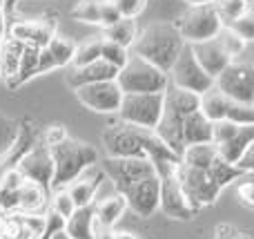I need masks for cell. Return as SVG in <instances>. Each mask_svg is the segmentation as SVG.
<instances>
[{
	"label": "cell",
	"mask_w": 254,
	"mask_h": 239,
	"mask_svg": "<svg viewBox=\"0 0 254 239\" xmlns=\"http://www.w3.org/2000/svg\"><path fill=\"white\" fill-rule=\"evenodd\" d=\"M103 143H105L107 157H114V159H147L154 163V168L181 161V157L170 150L154 130L136 128L123 121L103 132Z\"/></svg>",
	"instance_id": "obj_1"
},
{
	"label": "cell",
	"mask_w": 254,
	"mask_h": 239,
	"mask_svg": "<svg viewBox=\"0 0 254 239\" xmlns=\"http://www.w3.org/2000/svg\"><path fill=\"white\" fill-rule=\"evenodd\" d=\"M185 45L188 43L183 40L176 25H172V22H154V25L145 27L138 34L134 47H131V54L145 58L147 63H152L158 70L170 74Z\"/></svg>",
	"instance_id": "obj_2"
},
{
	"label": "cell",
	"mask_w": 254,
	"mask_h": 239,
	"mask_svg": "<svg viewBox=\"0 0 254 239\" xmlns=\"http://www.w3.org/2000/svg\"><path fill=\"white\" fill-rule=\"evenodd\" d=\"M196 110H201V96H196V94H192V92H185V89H179V87H174V85L167 87L163 119L154 132L179 157H183V152H185L183 121Z\"/></svg>",
	"instance_id": "obj_3"
},
{
	"label": "cell",
	"mask_w": 254,
	"mask_h": 239,
	"mask_svg": "<svg viewBox=\"0 0 254 239\" xmlns=\"http://www.w3.org/2000/svg\"><path fill=\"white\" fill-rule=\"evenodd\" d=\"M54 157V183L52 192L67 190L85 170L98 163V150L78 139H63L61 143L49 148Z\"/></svg>",
	"instance_id": "obj_4"
},
{
	"label": "cell",
	"mask_w": 254,
	"mask_h": 239,
	"mask_svg": "<svg viewBox=\"0 0 254 239\" xmlns=\"http://www.w3.org/2000/svg\"><path fill=\"white\" fill-rule=\"evenodd\" d=\"M116 83L123 94H165L170 87V74L131 54L129 63L119 72Z\"/></svg>",
	"instance_id": "obj_5"
},
{
	"label": "cell",
	"mask_w": 254,
	"mask_h": 239,
	"mask_svg": "<svg viewBox=\"0 0 254 239\" xmlns=\"http://www.w3.org/2000/svg\"><path fill=\"white\" fill-rule=\"evenodd\" d=\"M181 163V161H179ZM179 163H163L156 168L161 177V213L170 219L188 222L198 215V208L190 204L188 195L183 192V186L179 181Z\"/></svg>",
	"instance_id": "obj_6"
},
{
	"label": "cell",
	"mask_w": 254,
	"mask_h": 239,
	"mask_svg": "<svg viewBox=\"0 0 254 239\" xmlns=\"http://www.w3.org/2000/svg\"><path fill=\"white\" fill-rule=\"evenodd\" d=\"M176 27H179L185 43L196 45L216 38L221 34V29H223V22H221L214 4H190L181 13Z\"/></svg>",
	"instance_id": "obj_7"
},
{
	"label": "cell",
	"mask_w": 254,
	"mask_h": 239,
	"mask_svg": "<svg viewBox=\"0 0 254 239\" xmlns=\"http://www.w3.org/2000/svg\"><path fill=\"white\" fill-rule=\"evenodd\" d=\"M165 94H125L119 119L145 130H156L163 119Z\"/></svg>",
	"instance_id": "obj_8"
},
{
	"label": "cell",
	"mask_w": 254,
	"mask_h": 239,
	"mask_svg": "<svg viewBox=\"0 0 254 239\" xmlns=\"http://www.w3.org/2000/svg\"><path fill=\"white\" fill-rule=\"evenodd\" d=\"M170 85L185 89V92H192L196 96H203L205 92H210L214 87V79L196 61L192 45H185L181 56L176 58L174 67L170 72Z\"/></svg>",
	"instance_id": "obj_9"
},
{
	"label": "cell",
	"mask_w": 254,
	"mask_h": 239,
	"mask_svg": "<svg viewBox=\"0 0 254 239\" xmlns=\"http://www.w3.org/2000/svg\"><path fill=\"white\" fill-rule=\"evenodd\" d=\"M179 181L183 186V192L188 195L190 204L198 210L205 208V206H212L219 199L221 190H223V186L216 181L210 170L190 168L183 161L179 163Z\"/></svg>",
	"instance_id": "obj_10"
},
{
	"label": "cell",
	"mask_w": 254,
	"mask_h": 239,
	"mask_svg": "<svg viewBox=\"0 0 254 239\" xmlns=\"http://www.w3.org/2000/svg\"><path fill=\"white\" fill-rule=\"evenodd\" d=\"M201 112L212 123L230 121V123L237 125H254V105L232 101L225 94H221L216 87H212L210 92L201 96Z\"/></svg>",
	"instance_id": "obj_11"
},
{
	"label": "cell",
	"mask_w": 254,
	"mask_h": 239,
	"mask_svg": "<svg viewBox=\"0 0 254 239\" xmlns=\"http://www.w3.org/2000/svg\"><path fill=\"white\" fill-rule=\"evenodd\" d=\"M214 87L232 101L254 105V63L232 61L214 80Z\"/></svg>",
	"instance_id": "obj_12"
},
{
	"label": "cell",
	"mask_w": 254,
	"mask_h": 239,
	"mask_svg": "<svg viewBox=\"0 0 254 239\" xmlns=\"http://www.w3.org/2000/svg\"><path fill=\"white\" fill-rule=\"evenodd\" d=\"M74 92H76V98L87 110L96 112V114H119L121 105H123V96H125L116 80L92 83V85L74 89Z\"/></svg>",
	"instance_id": "obj_13"
},
{
	"label": "cell",
	"mask_w": 254,
	"mask_h": 239,
	"mask_svg": "<svg viewBox=\"0 0 254 239\" xmlns=\"http://www.w3.org/2000/svg\"><path fill=\"white\" fill-rule=\"evenodd\" d=\"M127 208L136 213L138 217H152L161 208V177L158 172H152L147 177L138 179L123 192Z\"/></svg>",
	"instance_id": "obj_14"
},
{
	"label": "cell",
	"mask_w": 254,
	"mask_h": 239,
	"mask_svg": "<svg viewBox=\"0 0 254 239\" xmlns=\"http://www.w3.org/2000/svg\"><path fill=\"white\" fill-rule=\"evenodd\" d=\"M20 174L27 179V181L40 186L45 192H52V183H54V157L52 150L45 141L36 143L29 152L25 155V159L18 165Z\"/></svg>",
	"instance_id": "obj_15"
},
{
	"label": "cell",
	"mask_w": 254,
	"mask_h": 239,
	"mask_svg": "<svg viewBox=\"0 0 254 239\" xmlns=\"http://www.w3.org/2000/svg\"><path fill=\"white\" fill-rule=\"evenodd\" d=\"M40 141H43V130L36 128V123L31 119L20 121L16 141H13L11 148L0 157V179H2L4 174H9L11 170H18V165H20V161L25 159V155Z\"/></svg>",
	"instance_id": "obj_16"
},
{
	"label": "cell",
	"mask_w": 254,
	"mask_h": 239,
	"mask_svg": "<svg viewBox=\"0 0 254 239\" xmlns=\"http://www.w3.org/2000/svg\"><path fill=\"white\" fill-rule=\"evenodd\" d=\"M9 38H16L31 47H47L56 36V22L52 20H13L9 22Z\"/></svg>",
	"instance_id": "obj_17"
},
{
	"label": "cell",
	"mask_w": 254,
	"mask_h": 239,
	"mask_svg": "<svg viewBox=\"0 0 254 239\" xmlns=\"http://www.w3.org/2000/svg\"><path fill=\"white\" fill-rule=\"evenodd\" d=\"M192 49H194V56H196V61L201 63V67L214 80L219 79V76L225 72V67H228L230 63L234 61V58L230 56L228 52H225L223 45L219 43V38L205 40V43H196V45H192Z\"/></svg>",
	"instance_id": "obj_18"
},
{
	"label": "cell",
	"mask_w": 254,
	"mask_h": 239,
	"mask_svg": "<svg viewBox=\"0 0 254 239\" xmlns=\"http://www.w3.org/2000/svg\"><path fill=\"white\" fill-rule=\"evenodd\" d=\"M103 177H107V174L103 172V168L92 165V168L85 170V172L67 188V192H69V197L74 199L76 208H85V206L96 204V192H98V188H101Z\"/></svg>",
	"instance_id": "obj_19"
},
{
	"label": "cell",
	"mask_w": 254,
	"mask_h": 239,
	"mask_svg": "<svg viewBox=\"0 0 254 239\" xmlns=\"http://www.w3.org/2000/svg\"><path fill=\"white\" fill-rule=\"evenodd\" d=\"M119 72L114 65L101 61L92 63V65H85V67H71L69 74H67V85L71 89H78L85 87V85H92V83H103V80H116L119 79Z\"/></svg>",
	"instance_id": "obj_20"
},
{
	"label": "cell",
	"mask_w": 254,
	"mask_h": 239,
	"mask_svg": "<svg viewBox=\"0 0 254 239\" xmlns=\"http://www.w3.org/2000/svg\"><path fill=\"white\" fill-rule=\"evenodd\" d=\"M76 47H78V45H76L74 40L63 38V36L56 34L47 47L40 49V74L52 72V70H56V67L71 65L74 54H76Z\"/></svg>",
	"instance_id": "obj_21"
},
{
	"label": "cell",
	"mask_w": 254,
	"mask_h": 239,
	"mask_svg": "<svg viewBox=\"0 0 254 239\" xmlns=\"http://www.w3.org/2000/svg\"><path fill=\"white\" fill-rule=\"evenodd\" d=\"M183 139H185V150H188L190 146L212 143V139H214V123H212L201 110L192 112V114L183 121Z\"/></svg>",
	"instance_id": "obj_22"
},
{
	"label": "cell",
	"mask_w": 254,
	"mask_h": 239,
	"mask_svg": "<svg viewBox=\"0 0 254 239\" xmlns=\"http://www.w3.org/2000/svg\"><path fill=\"white\" fill-rule=\"evenodd\" d=\"M127 208V201L123 195H112L103 201H96L94 204V213H96V226L101 231H112V228L119 224V219L123 217Z\"/></svg>",
	"instance_id": "obj_23"
},
{
	"label": "cell",
	"mask_w": 254,
	"mask_h": 239,
	"mask_svg": "<svg viewBox=\"0 0 254 239\" xmlns=\"http://www.w3.org/2000/svg\"><path fill=\"white\" fill-rule=\"evenodd\" d=\"M67 235L71 239H96V213H94V206H85L78 208L69 219H67L65 226Z\"/></svg>",
	"instance_id": "obj_24"
},
{
	"label": "cell",
	"mask_w": 254,
	"mask_h": 239,
	"mask_svg": "<svg viewBox=\"0 0 254 239\" xmlns=\"http://www.w3.org/2000/svg\"><path fill=\"white\" fill-rule=\"evenodd\" d=\"M254 143V125H241L239 134L234 139H230L228 143H221L219 148V155L223 157L228 163L232 165H239V161L246 157V152L252 148Z\"/></svg>",
	"instance_id": "obj_25"
},
{
	"label": "cell",
	"mask_w": 254,
	"mask_h": 239,
	"mask_svg": "<svg viewBox=\"0 0 254 239\" xmlns=\"http://www.w3.org/2000/svg\"><path fill=\"white\" fill-rule=\"evenodd\" d=\"M25 47H27L25 43H20V40H16V38H9V36L2 40V45H0V72H2V76L7 79V85L16 79Z\"/></svg>",
	"instance_id": "obj_26"
},
{
	"label": "cell",
	"mask_w": 254,
	"mask_h": 239,
	"mask_svg": "<svg viewBox=\"0 0 254 239\" xmlns=\"http://www.w3.org/2000/svg\"><path fill=\"white\" fill-rule=\"evenodd\" d=\"M45 199H47V192L43 188L31 181H25L16 197V213L40 215V210L45 208Z\"/></svg>",
	"instance_id": "obj_27"
},
{
	"label": "cell",
	"mask_w": 254,
	"mask_h": 239,
	"mask_svg": "<svg viewBox=\"0 0 254 239\" xmlns=\"http://www.w3.org/2000/svg\"><path fill=\"white\" fill-rule=\"evenodd\" d=\"M219 159V148L214 143H201V146H190L188 150L183 152L181 161L190 168L196 170H210L214 165V161Z\"/></svg>",
	"instance_id": "obj_28"
},
{
	"label": "cell",
	"mask_w": 254,
	"mask_h": 239,
	"mask_svg": "<svg viewBox=\"0 0 254 239\" xmlns=\"http://www.w3.org/2000/svg\"><path fill=\"white\" fill-rule=\"evenodd\" d=\"M138 34L140 31H138V27H136V18H121L116 25L107 27L103 38L112 40V43L121 45V47H125V49H129L131 52V47H134Z\"/></svg>",
	"instance_id": "obj_29"
},
{
	"label": "cell",
	"mask_w": 254,
	"mask_h": 239,
	"mask_svg": "<svg viewBox=\"0 0 254 239\" xmlns=\"http://www.w3.org/2000/svg\"><path fill=\"white\" fill-rule=\"evenodd\" d=\"M38 74H40V49L27 45L25 52H22V58H20L18 74H16V79L9 83V87L11 89L20 87L22 83H27L29 79H34V76H38Z\"/></svg>",
	"instance_id": "obj_30"
},
{
	"label": "cell",
	"mask_w": 254,
	"mask_h": 239,
	"mask_svg": "<svg viewBox=\"0 0 254 239\" xmlns=\"http://www.w3.org/2000/svg\"><path fill=\"white\" fill-rule=\"evenodd\" d=\"M212 4H214V9H216V13H219L223 27H230L234 20H239V18L248 11L250 0H214Z\"/></svg>",
	"instance_id": "obj_31"
},
{
	"label": "cell",
	"mask_w": 254,
	"mask_h": 239,
	"mask_svg": "<svg viewBox=\"0 0 254 239\" xmlns=\"http://www.w3.org/2000/svg\"><path fill=\"white\" fill-rule=\"evenodd\" d=\"M101 49H103V38H94L78 45L74 54V61H71V67H85L101 61Z\"/></svg>",
	"instance_id": "obj_32"
},
{
	"label": "cell",
	"mask_w": 254,
	"mask_h": 239,
	"mask_svg": "<svg viewBox=\"0 0 254 239\" xmlns=\"http://www.w3.org/2000/svg\"><path fill=\"white\" fill-rule=\"evenodd\" d=\"M101 58H103L105 63H110V65H114L116 70H123L127 63H129L131 52H129V49H125V47H121V45L112 43V40H105V38H103Z\"/></svg>",
	"instance_id": "obj_33"
},
{
	"label": "cell",
	"mask_w": 254,
	"mask_h": 239,
	"mask_svg": "<svg viewBox=\"0 0 254 239\" xmlns=\"http://www.w3.org/2000/svg\"><path fill=\"white\" fill-rule=\"evenodd\" d=\"M101 2L103 0H80L74 7L71 16L80 22H92V25H101Z\"/></svg>",
	"instance_id": "obj_34"
},
{
	"label": "cell",
	"mask_w": 254,
	"mask_h": 239,
	"mask_svg": "<svg viewBox=\"0 0 254 239\" xmlns=\"http://www.w3.org/2000/svg\"><path fill=\"white\" fill-rule=\"evenodd\" d=\"M49 210H54L56 215H61L63 219H69L78 208H76L74 199L69 197V192H67V190H58V192H54L52 208H49Z\"/></svg>",
	"instance_id": "obj_35"
},
{
	"label": "cell",
	"mask_w": 254,
	"mask_h": 239,
	"mask_svg": "<svg viewBox=\"0 0 254 239\" xmlns=\"http://www.w3.org/2000/svg\"><path fill=\"white\" fill-rule=\"evenodd\" d=\"M230 29H232L239 38L246 40V43H252L254 40V9H248L239 20H234L232 25H230Z\"/></svg>",
	"instance_id": "obj_36"
},
{
	"label": "cell",
	"mask_w": 254,
	"mask_h": 239,
	"mask_svg": "<svg viewBox=\"0 0 254 239\" xmlns=\"http://www.w3.org/2000/svg\"><path fill=\"white\" fill-rule=\"evenodd\" d=\"M216 38H219V43L223 45L225 52H228L232 58H237L239 54H241L243 49H246V40L239 38V36L234 34V31L230 29V27H223V29H221V34L216 36Z\"/></svg>",
	"instance_id": "obj_37"
},
{
	"label": "cell",
	"mask_w": 254,
	"mask_h": 239,
	"mask_svg": "<svg viewBox=\"0 0 254 239\" xmlns=\"http://www.w3.org/2000/svg\"><path fill=\"white\" fill-rule=\"evenodd\" d=\"M18 125L16 121L7 119V116L0 114V157L11 148V143L16 141V134H18Z\"/></svg>",
	"instance_id": "obj_38"
},
{
	"label": "cell",
	"mask_w": 254,
	"mask_h": 239,
	"mask_svg": "<svg viewBox=\"0 0 254 239\" xmlns=\"http://www.w3.org/2000/svg\"><path fill=\"white\" fill-rule=\"evenodd\" d=\"M237 197L246 208L254 210V174H243V177L239 179Z\"/></svg>",
	"instance_id": "obj_39"
},
{
	"label": "cell",
	"mask_w": 254,
	"mask_h": 239,
	"mask_svg": "<svg viewBox=\"0 0 254 239\" xmlns=\"http://www.w3.org/2000/svg\"><path fill=\"white\" fill-rule=\"evenodd\" d=\"M239 130H241V125L230 123V121H219V123H214V139H212V143H214V146L228 143L230 139L237 137Z\"/></svg>",
	"instance_id": "obj_40"
},
{
	"label": "cell",
	"mask_w": 254,
	"mask_h": 239,
	"mask_svg": "<svg viewBox=\"0 0 254 239\" xmlns=\"http://www.w3.org/2000/svg\"><path fill=\"white\" fill-rule=\"evenodd\" d=\"M45 217H47V224H45V231H43V237H40V239H52L54 235H56V233L65 231L67 219H63L61 215H56L54 210H49Z\"/></svg>",
	"instance_id": "obj_41"
},
{
	"label": "cell",
	"mask_w": 254,
	"mask_h": 239,
	"mask_svg": "<svg viewBox=\"0 0 254 239\" xmlns=\"http://www.w3.org/2000/svg\"><path fill=\"white\" fill-rule=\"evenodd\" d=\"M119 7L123 18H136L145 9V0H110Z\"/></svg>",
	"instance_id": "obj_42"
},
{
	"label": "cell",
	"mask_w": 254,
	"mask_h": 239,
	"mask_svg": "<svg viewBox=\"0 0 254 239\" xmlns=\"http://www.w3.org/2000/svg\"><path fill=\"white\" fill-rule=\"evenodd\" d=\"M121 18H123V16H121L119 7H116L114 2H110V0H103V2H101V25L107 29V27L116 25Z\"/></svg>",
	"instance_id": "obj_43"
},
{
	"label": "cell",
	"mask_w": 254,
	"mask_h": 239,
	"mask_svg": "<svg viewBox=\"0 0 254 239\" xmlns=\"http://www.w3.org/2000/svg\"><path fill=\"white\" fill-rule=\"evenodd\" d=\"M63 139H67V132L63 130V125H49V128L43 130V141L47 143L49 148L56 146V143H61Z\"/></svg>",
	"instance_id": "obj_44"
},
{
	"label": "cell",
	"mask_w": 254,
	"mask_h": 239,
	"mask_svg": "<svg viewBox=\"0 0 254 239\" xmlns=\"http://www.w3.org/2000/svg\"><path fill=\"white\" fill-rule=\"evenodd\" d=\"M214 239H250V237L243 231H239V228L230 226V224H221V226H216Z\"/></svg>",
	"instance_id": "obj_45"
},
{
	"label": "cell",
	"mask_w": 254,
	"mask_h": 239,
	"mask_svg": "<svg viewBox=\"0 0 254 239\" xmlns=\"http://www.w3.org/2000/svg\"><path fill=\"white\" fill-rule=\"evenodd\" d=\"M239 168H241L246 174H254V143H252L250 150L246 152V157L239 161Z\"/></svg>",
	"instance_id": "obj_46"
},
{
	"label": "cell",
	"mask_w": 254,
	"mask_h": 239,
	"mask_svg": "<svg viewBox=\"0 0 254 239\" xmlns=\"http://www.w3.org/2000/svg\"><path fill=\"white\" fill-rule=\"evenodd\" d=\"M7 31H9V20H7V16H4V9L0 7V43L7 38Z\"/></svg>",
	"instance_id": "obj_47"
},
{
	"label": "cell",
	"mask_w": 254,
	"mask_h": 239,
	"mask_svg": "<svg viewBox=\"0 0 254 239\" xmlns=\"http://www.w3.org/2000/svg\"><path fill=\"white\" fill-rule=\"evenodd\" d=\"M114 237L116 239H140L136 233H131V231H119V233H114Z\"/></svg>",
	"instance_id": "obj_48"
},
{
	"label": "cell",
	"mask_w": 254,
	"mask_h": 239,
	"mask_svg": "<svg viewBox=\"0 0 254 239\" xmlns=\"http://www.w3.org/2000/svg\"><path fill=\"white\" fill-rule=\"evenodd\" d=\"M96 239H116V237H114V233H112V231H101V228H98V231H96Z\"/></svg>",
	"instance_id": "obj_49"
},
{
	"label": "cell",
	"mask_w": 254,
	"mask_h": 239,
	"mask_svg": "<svg viewBox=\"0 0 254 239\" xmlns=\"http://www.w3.org/2000/svg\"><path fill=\"white\" fill-rule=\"evenodd\" d=\"M214 0H188V4H212Z\"/></svg>",
	"instance_id": "obj_50"
},
{
	"label": "cell",
	"mask_w": 254,
	"mask_h": 239,
	"mask_svg": "<svg viewBox=\"0 0 254 239\" xmlns=\"http://www.w3.org/2000/svg\"><path fill=\"white\" fill-rule=\"evenodd\" d=\"M52 239H71L69 235H67V231H61V233H56Z\"/></svg>",
	"instance_id": "obj_51"
},
{
	"label": "cell",
	"mask_w": 254,
	"mask_h": 239,
	"mask_svg": "<svg viewBox=\"0 0 254 239\" xmlns=\"http://www.w3.org/2000/svg\"><path fill=\"white\" fill-rule=\"evenodd\" d=\"M4 237V217H0V239Z\"/></svg>",
	"instance_id": "obj_52"
},
{
	"label": "cell",
	"mask_w": 254,
	"mask_h": 239,
	"mask_svg": "<svg viewBox=\"0 0 254 239\" xmlns=\"http://www.w3.org/2000/svg\"><path fill=\"white\" fill-rule=\"evenodd\" d=\"M2 239H11V237H2Z\"/></svg>",
	"instance_id": "obj_53"
},
{
	"label": "cell",
	"mask_w": 254,
	"mask_h": 239,
	"mask_svg": "<svg viewBox=\"0 0 254 239\" xmlns=\"http://www.w3.org/2000/svg\"><path fill=\"white\" fill-rule=\"evenodd\" d=\"M0 7H2V0H0Z\"/></svg>",
	"instance_id": "obj_54"
},
{
	"label": "cell",
	"mask_w": 254,
	"mask_h": 239,
	"mask_svg": "<svg viewBox=\"0 0 254 239\" xmlns=\"http://www.w3.org/2000/svg\"><path fill=\"white\" fill-rule=\"evenodd\" d=\"M0 74H2V72H0Z\"/></svg>",
	"instance_id": "obj_55"
},
{
	"label": "cell",
	"mask_w": 254,
	"mask_h": 239,
	"mask_svg": "<svg viewBox=\"0 0 254 239\" xmlns=\"http://www.w3.org/2000/svg\"><path fill=\"white\" fill-rule=\"evenodd\" d=\"M0 45H2V43H0Z\"/></svg>",
	"instance_id": "obj_56"
}]
</instances>
